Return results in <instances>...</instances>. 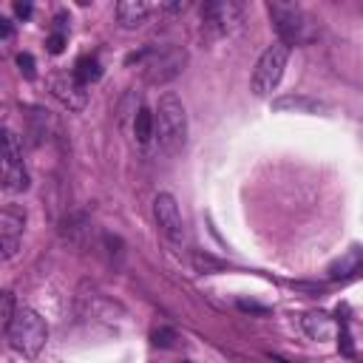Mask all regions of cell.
Here are the masks:
<instances>
[{"mask_svg": "<svg viewBox=\"0 0 363 363\" xmlns=\"http://www.w3.org/2000/svg\"><path fill=\"white\" fill-rule=\"evenodd\" d=\"M241 23V6L233 0H210L201 6V26L210 37H224Z\"/></svg>", "mask_w": 363, "mask_h": 363, "instance_id": "cell-7", "label": "cell"}, {"mask_svg": "<svg viewBox=\"0 0 363 363\" xmlns=\"http://www.w3.org/2000/svg\"><path fill=\"white\" fill-rule=\"evenodd\" d=\"M17 65H20V71L26 74V77H34V57L31 54H17Z\"/></svg>", "mask_w": 363, "mask_h": 363, "instance_id": "cell-22", "label": "cell"}, {"mask_svg": "<svg viewBox=\"0 0 363 363\" xmlns=\"http://www.w3.org/2000/svg\"><path fill=\"white\" fill-rule=\"evenodd\" d=\"M267 11H269V20L278 31V43H284L286 48L289 45H309L318 40V23L306 9L286 3V0H272V3H267Z\"/></svg>", "mask_w": 363, "mask_h": 363, "instance_id": "cell-1", "label": "cell"}, {"mask_svg": "<svg viewBox=\"0 0 363 363\" xmlns=\"http://www.w3.org/2000/svg\"><path fill=\"white\" fill-rule=\"evenodd\" d=\"M363 272V250L360 247H352V250H346L340 258H335L332 264H329V269H326V275L332 278V281H346V278H352V275H360Z\"/></svg>", "mask_w": 363, "mask_h": 363, "instance_id": "cell-11", "label": "cell"}, {"mask_svg": "<svg viewBox=\"0 0 363 363\" xmlns=\"http://www.w3.org/2000/svg\"><path fill=\"white\" fill-rule=\"evenodd\" d=\"M303 329H306L309 337H315V340H326V337H332L335 323H332L323 312H309V315H303Z\"/></svg>", "mask_w": 363, "mask_h": 363, "instance_id": "cell-14", "label": "cell"}, {"mask_svg": "<svg viewBox=\"0 0 363 363\" xmlns=\"http://www.w3.org/2000/svg\"><path fill=\"white\" fill-rule=\"evenodd\" d=\"M74 77L88 88L91 82H96L99 77H102V68H99V60L96 57H91V54H85V57H79L77 60V65H74Z\"/></svg>", "mask_w": 363, "mask_h": 363, "instance_id": "cell-15", "label": "cell"}, {"mask_svg": "<svg viewBox=\"0 0 363 363\" xmlns=\"http://www.w3.org/2000/svg\"><path fill=\"white\" fill-rule=\"evenodd\" d=\"M14 11H17L20 17H28V14H31V6H28V3H14Z\"/></svg>", "mask_w": 363, "mask_h": 363, "instance_id": "cell-24", "label": "cell"}, {"mask_svg": "<svg viewBox=\"0 0 363 363\" xmlns=\"http://www.w3.org/2000/svg\"><path fill=\"white\" fill-rule=\"evenodd\" d=\"M193 264H196L201 272H207V269H221V264H218L216 258H210V255H199V252L193 255Z\"/></svg>", "mask_w": 363, "mask_h": 363, "instance_id": "cell-20", "label": "cell"}, {"mask_svg": "<svg viewBox=\"0 0 363 363\" xmlns=\"http://www.w3.org/2000/svg\"><path fill=\"white\" fill-rule=\"evenodd\" d=\"M173 340H176V332H173V329H156V332H153V343L162 346V349L173 346Z\"/></svg>", "mask_w": 363, "mask_h": 363, "instance_id": "cell-19", "label": "cell"}, {"mask_svg": "<svg viewBox=\"0 0 363 363\" xmlns=\"http://www.w3.org/2000/svg\"><path fill=\"white\" fill-rule=\"evenodd\" d=\"M337 346H340L343 354H352V337H349L346 329H340V340H337Z\"/></svg>", "mask_w": 363, "mask_h": 363, "instance_id": "cell-23", "label": "cell"}, {"mask_svg": "<svg viewBox=\"0 0 363 363\" xmlns=\"http://www.w3.org/2000/svg\"><path fill=\"white\" fill-rule=\"evenodd\" d=\"M23 227H26V213L14 204H6L0 213V250H3V261H11L20 250L23 241Z\"/></svg>", "mask_w": 363, "mask_h": 363, "instance_id": "cell-9", "label": "cell"}, {"mask_svg": "<svg viewBox=\"0 0 363 363\" xmlns=\"http://www.w3.org/2000/svg\"><path fill=\"white\" fill-rule=\"evenodd\" d=\"M133 136L139 145H147L156 136V113H150L147 108H139L133 116Z\"/></svg>", "mask_w": 363, "mask_h": 363, "instance_id": "cell-13", "label": "cell"}, {"mask_svg": "<svg viewBox=\"0 0 363 363\" xmlns=\"http://www.w3.org/2000/svg\"><path fill=\"white\" fill-rule=\"evenodd\" d=\"M289 62V48L284 43H272L261 51L255 68H252V77H250V88L255 96H267L278 88L281 77H284V68Z\"/></svg>", "mask_w": 363, "mask_h": 363, "instance_id": "cell-5", "label": "cell"}, {"mask_svg": "<svg viewBox=\"0 0 363 363\" xmlns=\"http://www.w3.org/2000/svg\"><path fill=\"white\" fill-rule=\"evenodd\" d=\"M48 88H51V94H54L68 111H82L85 102H88V91H85V85L74 77V71H71V74H57V77H51V79H48Z\"/></svg>", "mask_w": 363, "mask_h": 363, "instance_id": "cell-10", "label": "cell"}, {"mask_svg": "<svg viewBox=\"0 0 363 363\" xmlns=\"http://www.w3.org/2000/svg\"><path fill=\"white\" fill-rule=\"evenodd\" d=\"M187 65V51L182 45H162V48H145L142 57V74L150 85H164L176 79Z\"/></svg>", "mask_w": 363, "mask_h": 363, "instance_id": "cell-4", "label": "cell"}, {"mask_svg": "<svg viewBox=\"0 0 363 363\" xmlns=\"http://www.w3.org/2000/svg\"><path fill=\"white\" fill-rule=\"evenodd\" d=\"M150 14V6L145 0H122L116 3V20L125 26V28H136L147 20Z\"/></svg>", "mask_w": 363, "mask_h": 363, "instance_id": "cell-12", "label": "cell"}, {"mask_svg": "<svg viewBox=\"0 0 363 363\" xmlns=\"http://www.w3.org/2000/svg\"><path fill=\"white\" fill-rule=\"evenodd\" d=\"M156 136L167 153H179L187 142V111L176 94H162L156 105Z\"/></svg>", "mask_w": 363, "mask_h": 363, "instance_id": "cell-2", "label": "cell"}, {"mask_svg": "<svg viewBox=\"0 0 363 363\" xmlns=\"http://www.w3.org/2000/svg\"><path fill=\"white\" fill-rule=\"evenodd\" d=\"M0 34H3V40L11 37V23H9V20H0Z\"/></svg>", "mask_w": 363, "mask_h": 363, "instance_id": "cell-25", "label": "cell"}, {"mask_svg": "<svg viewBox=\"0 0 363 363\" xmlns=\"http://www.w3.org/2000/svg\"><path fill=\"white\" fill-rule=\"evenodd\" d=\"M14 315H17V309H14V295H11V292H3V298H0V323H3V332L11 326Z\"/></svg>", "mask_w": 363, "mask_h": 363, "instance_id": "cell-17", "label": "cell"}, {"mask_svg": "<svg viewBox=\"0 0 363 363\" xmlns=\"http://www.w3.org/2000/svg\"><path fill=\"white\" fill-rule=\"evenodd\" d=\"M28 187V170L23 164L20 139L11 130H3V190L23 193Z\"/></svg>", "mask_w": 363, "mask_h": 363, "instance_id": "cell-6", "label": "cell"}, {"mask_svg": "<svg viewBox=\"0 0 363 363\" xmlns=\"http://www.w3.org/2000/svg\"><path fill=\"white\" fill-rule=\"evenodd\" d=\"M6 340H9V346L17 354L37 357L43 352L45 340H48V326H45V320H43L40 312H34L28 306H20L17 315H14V320H11V326L6 329Z\"/></svg>", "mask_w": 363, "mask_h": 363, "instance_id": "cell-3", "label": "cell"}, {"mask_svg": "<svg viewBox=\"0 0 363 363\" xmlns=\"http://www.w3.org/2000/svg\"><path fill=\"white\" fill-rule=\"evenodd\" d=\"M85 230H88V218H85V216H71V218H65L62 233H65L71 241H79V233H85Z\"/></svg>", "mask_w": 363, "mask_h": 363, "instance_id": "cell-18", "label": "cell"}, {"mask_svg": "<svg viewBox=\"0 0 363 363\" xmlns=\"http://www.w3.org/2000/svg\"><path fill=\"white\" fill-rule=\"evenodd\" d=\"M153 216H156V224L159 230L173 241V244H182L187 230H184V218H182V210L176 204V199L170 193H159L153 199Z\"/></svg>", "mask_w": 363, "mask_h": 363, "instance_id": "cell-8", "label": "cell"}, {"mask_svg": "<svg viewBox=\"0 0 363 363\" xmlns=\"http://www.w3.org/2000/svg\"><path fill=\"white\" fill-rule=\"evenodd\" d=\"M45 45H48V51H51V54H60V51L65 48V31H54V34L48 37V43H45Z\"/></svg>", "mask_w": 363, "mask_h": 363, "instance_id": "cell-21", "label": "cell"}, {"mask_svg": "<svg viewBox=\"0 0 363 363\" xmlns=\"http://www.w3.org/2000/svg\"><path fill=\"white\" fill-rule=\"evenodd\" d=\"M275 111H303V113H315L320 111V102L309 99V96H281L272 102Z\"/></svg>", "mask_w": 363, "mask_h": 363, "instance_id": "cell-16", "label": "cell"}]
</instances>
